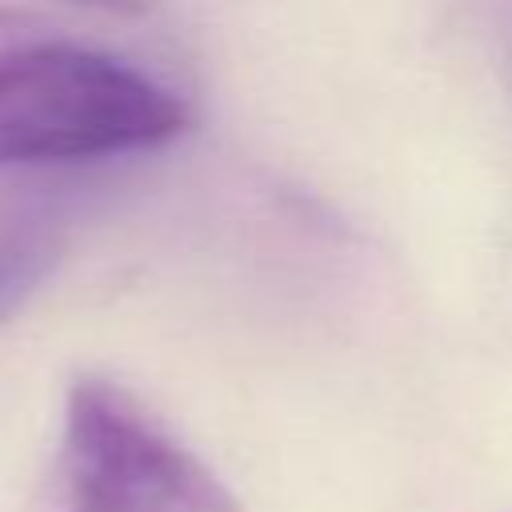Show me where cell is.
<instances>
[{
    "label": "cell",
    "instance_id": "obj_3",
    "mask_svg": "<svg viewBox=\"0 0 512 512\" xmlns=\"http://www.w3.org/2000/svg\"><path fill=\"white\" fill-rule=\"evenodd\" d=\"M68 248L64 212L44 200H4L0 204V324H8L24 304L52 280Z\"/></svg>",
    "mask_w": 512,
    "mask_h": 512
},
{
    "label": "cell",
    "instance_id": "obj_2",
    "mask_svg": "<svg viewBox=\"0 0 512 512\" xmlns=\"http://www.w3.org/2000/svg\"><path fill=\"white\" fill-rule=\"evenodd\" d=\"M36 512H240V504L140 396L108 376H80Z\"/></svg>",
    "mask_w": 512,
    "mask_h": 512
},
{
    "label": "cell",
    "instance_id": "obj_4",
    "mask_svg": "<svg viewBox=\"0 0 512 512\" xmlns=\"http://www.w3.org/2000/svg\"><path fill=\"white\" fill-rule=\"evenodd\" d=\"M64 4L104 12V16H124V20H136V16H148V12L160 8V0H64Z\"/></svg>",
    "mask_w": 512,
    "mask_h": 512
},
{
    "label": "cell",
    "instance_id": "obj_1",
    "mask_svg": "<svg viewBox=\"0 0 512 512\" xmlns=\"http://www.w3.org/2000/svg\"><path fill=\"white\" fill-rule=\"evenodd\" d=\"M184 128V96L152 72L0 8V168L144 152Z\"/></svg>",
    "mask_w": 512,
    "mask_h": 512
}]
</instances>
